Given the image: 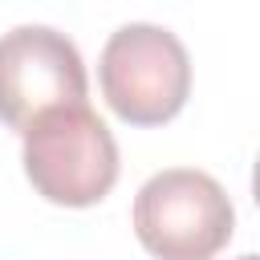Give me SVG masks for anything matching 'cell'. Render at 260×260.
I'll return each mask as SVG.
<instances>
[{
	"label": "cell",
	"instance_id": "6da1fadb",
	"mask_svg": "<svg viewBox=\"0 0 260 260\" xmlns=\"http://www.w3.org/2000/svg\"><path fill=\"white\" fill-rule=\"evenodd\" d=\"M24 175L57 207H93L118 183V142L89 102L37 114L24 130Z\"/></svg>",
	"mask_w": 260,
	"mask_h": 260
},
{
	"label": "cell",
	"instance_id": "7a4b0ae2",
	"mask_svg": "<svg viewBox=\"0 0 260 260\" xmlns=\"http://www.w3.org/2000/svg\"><path fill=\"white\" fill-rule=\"evenodd\" d=\"M134 236L154 260H211L236 236V207L219 179L167 167L134 195Z\"/></svg>",
	"mask_w": 260,
	"mask_h": 260
},
{
	"label": "cell",
	"instance_id": "3957f363",
	"mask_svg": "<svg viewBox=\"0 0 260 260\" xmlns=\"http://www.w3.org/2000/svg\"><path fill=\"white\" fill-rule=\"evenodd\" d=\"M98 81L106 106L130 126L171 122L191 93L187 45L162 24H122L110 32L98 57Z\"/></svg>",
	"mask_w": 260,
	"mask_h": 260
},
{
	"label": "cell",
	"instance_id": "277c9868",
	"mask_svg": "<svg viewBox=\"0 0 260 260\" xmlns=\"http://www.w3.org/2000/svg\"><path fill=\"white\" fill-rule=\"evenodd\" d=\"M89 77L77 45L49 24H16L0 37V122L24 130L37 114L85 102Z\"/></svg>",
	"mask_w": 260,
	"mask_h": 260
},
{
	"label": "cell",
	"instance_id": "5b68a950",
	"mask_svg": "<svg viewBox=\"0 0 260 260\" xmlns=\"http://www.w3.org/2000/svg\"><path fill=\"white\" fill-rule=\"evenodd\" d=\"M240 260H256V256H240Z\"/></svg>",
	"mask_w": 260,
	"mask_h": 260
}]
</instances>
